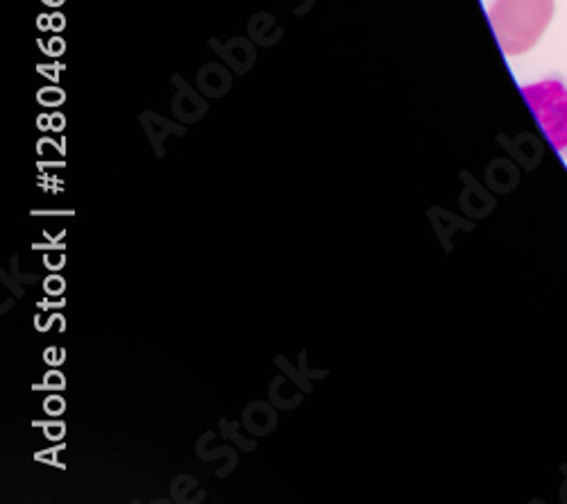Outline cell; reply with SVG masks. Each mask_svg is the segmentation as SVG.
<instances>
[{
  "instance_id": "6da1fadb",
  "label": "cell",
  "mask_w": 567,
  "mask_h": 504,
  "mask_svg": "<svg viewBox=\"0 0 567 504\" xmlns=\"http://www.w3.org/2000/svg\"><path fill=\"white\" fill-rule=\"evenodd\" d=\"M491 23L506 55H523L540 41L554 17V0H495Z\"/></svg>"
},
{
  "instance_id": "7a4b0ae2",
  "label": "cell",
  "mask_w": 567,
  "mask_h": 504,
  "mask_svg": "<svg viewBox=\"0 0 567 504\" xmlns=\"http://www.w3.org/2000/svg\"><path fill=\"white\" fill-rule=\"evenodd\" d=\"M540 121L547 140L558 153L567 151V86L560 80H545L523 89Z\"/></svg>"
}]
</instances>
